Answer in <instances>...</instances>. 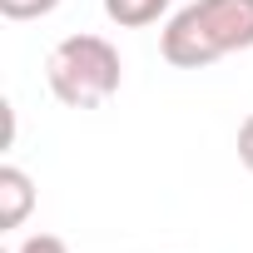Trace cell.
I'll list each match as a JSON object with an SVG mask.
<instances>
[{"label":"cell","instance_id":"cell-3","mask_svg":"<svg viewBox=\"0 0 253 253\" xmlns=\"http://www.w3.org/2000/svg\"><path fill=\"white\" fill-rule=\"evenodd\" d=\"M35 209V184L20 164H5L0 169V228H20Z\"/></svg>","mask_w":253,"mask_h":253},{"label":"cell","instance_id":"cell-5","mask_svg":"<svg viewBox=\"0 0 253 253\" xmlns=\"http://www.w3.org/2000/svg\"><path fill=\"white\" fill-rule=\"evenodd\" d=\"M60 5V0H0V15L5 20H40Z\"/></svg>","mask_w":253,"mask_h":253},{"label":"cell","instance_id":"cell-2","mask_svg":"<svg viewBox=\"0 0 253 253\" xmlns=\"http://www.w3.org/2000/svg\"><path fill=\"white\" fill-rule=\"evenodd\" d=\"M45 80H50V94L60 104L99 109L104 99L119 94L124 65H119V50L104 35H65L45 60Z\"/></svg>","mask_w":253,"mask_h":253},{"label":"cell","instance_id":"cell-7","mask_svg":"<svg viewBox=\"0 0 253 253\" xmlns=\"http://www.w3.org/2000/svg\"><path fill=\"white\" fill-rule=\"evenodd\" d=\"M238 159H243V169L253 174V114L238 124Z\"/></svg>","mask_w":253,"mask_h":253},{"label":"cell","instance_id":"cell-4","mask_svg":"<svg viewBox=\"0 0 253 253\" xmlns=\"http://www.w3.org/2000/svg\"><path fill=\"white\" fill-rule=\"evenodd\" d=\"M169 10V0H104V15L124 30H144Z\"/></svg>","mask_w":253,"mask_h":253},{"label":"cell","instance_id":"cell-1","mask_svg":"<svg viewBox=\"0 0 253 253\" xmlns=\"http://www.w3.org/2000/svg\"><path fill=\"white\" fill-rule=\"evenodd\" d=\"M159 50L179 70H204L233 50H253V0H194L174 10Z\"/></svg>","mask_w":253,"mask_h":253},{"label":"cell","instance_id":"cell-6","mask_svg":"<svg viewBox=\"0 0 253 253\" xmlns=\"http://www.w3.org/2000/svg\"><path fill=\"white\" fill-rule=\"evenodd\" d=\"M15 253H70V243H65V238H55V233H30Z\"/></svg>","mask_w":253,"mask_h":253}]
</instances>
